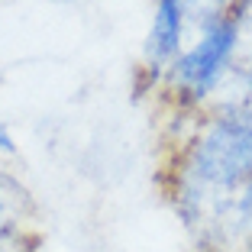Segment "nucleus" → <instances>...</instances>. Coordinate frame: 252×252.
Instances as JSON below:
<instances>
[{
	"mask_svg": "<svg viewBox=\"0 0 252 252\" xmlns=\"http://www.w3.org/2000/svg\"><path fill=\"white\" fill-rule=\"evenodd\" d=\"M188 32V16L181 0H156V13H152V26H149L146 39V68L152 74H165L175 55L185 45Z\"/></svg>",
	"mask_w": 252,
	"mask_h": 252,
	"instance_id": "2",
	"label": "nucleus"
},
{
	"mask_svg": "<svg viewBox=\"0 0 252 252\" xmlns=\"http://www.w3.org/2000/svg\"><path fill=\"white\" fill-rule=\"evenodd\" d=\"M236 62V30H233V10L223 16L194 26L185 36L181 52L162 74L165 88L175 94L181 107H194L197 110L204 104V97L210 94L223 71Z\"/></svg>",
	"mask_w": 252,
	"mask_h": 252,
	"instance_id": "1",
	"label": "nucleus"
},
{
	"mask_svg": "<svg viewBox=\"0 0 252 252\" xmlns=\"http://www.w3.org/2000/svg\"><path fill=\"white\" fill-rule=\"evenodd\" d=\"M0 152H3V156H13V152H16L13 136H10L7 129H3V126H0Z\"/></svg>",
	"mask_w": 252,
	"mask_h": 252,
	"instance_id": "4",
	"label": "nucleus"
},
{
	"mask_svg": "<svg viewBox=\"0 0 252 252\" xmlns=\"http://www.w3.org/2000/svg\"><path fill=\"white\" fill-rule=\"evenodd\" d=\"M36 220V200L16 175L0 168V239L26 236Z\"/></svg>",
	"mask_w": 252,
	"mask_h": 252,
	"instance_id": "3",
	"label": "nucleus"
}]
</instances>
